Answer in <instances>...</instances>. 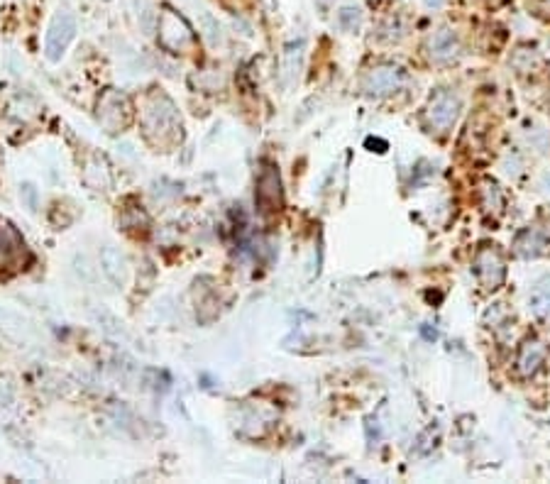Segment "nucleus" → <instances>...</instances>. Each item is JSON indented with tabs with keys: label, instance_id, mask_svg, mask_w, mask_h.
<instances>
[{
	"label": "nucleus",
	"instance_id": "nucleus-1",
	"mask_svg": "<svg viewBox=\"0 0 550 484\" xmlns=\"http://www.w3.org/2000/svg\"><path fill=\"white\" fill-rule=\"evenodd\" d=\"M475 274H477L479 284L487 291H494L504 284L506 262L494 245H484L477 250V255H475Z\"/></svg>",
	"mask_w": 550,
	"mask_h": 484
},
{
	"label": "nucleus",
	"instance_id": "nucleus-2",
	"mask_svg": "<svg viewBox=\"0 0 550 484\" xmlns=\"http://www.w3.org/2000/svg\"><path fill=\"white\" fill-rule=\"evenodd\" d=\"M457 113H460V100L457 95H453L450 91H440L435 93V98L431 100V106L426 111L428 125H431L435 132H445L455 125L457 120Z\"/></svg>",
	"mask_w": 550,
	"mask_h": 484
},
{
	"label": "nucleus",
	"instance_id": "nucleus-3",
	"mask_svg": "<svg viewBox=\"0 0 550 484\" xmlns=\"http://www.w3.org/2000/svg\"><path fill=\"white\" fill-rule=\"evenodd\" d=\"M73 32H76L73 17L69 12H56L49 32H47V54H49V59H59L64 54L67 45L73 39Z\"/></svg>",
	"mask_w": 550,
	"mask_h": 484
},
{
	"label": "nucleus",
	"instance_id": "nucleus-4",
	"mask_svg": "<svg viewBox=\"0 0 550 484\" xmlns=\"http://www.w3.org/2000/svg\"><path fill=\"white\" fill-rule=\"evenodd\" d=\"M257 189V203L264 213H274L281 208V181L279 172L274 167H267L259 176Z\"/></svg>",
	"mask_w": 550,
	"mask_h": 484
},
{
	"label": "nucleus",
	"instance_id": "nucleus-5",
	"mask_svg": "<svg viewBox=\"0 0 550 484\" xmlns=\"http://www.w3.org/2000/svg\"><path fill=\"white\" fill-rule=\"evenodd\" d=\"M545 360V345L540 340L528 338L521 347H518V355H516V372L521 377H534L536 372L540 369Z\"/></svg>",
	"mask_w": 550,
	"mask_h": 484
},
{
	"label": "nucleus",
	"instance_id": "nucleus-6",
	"mask_svg": "<svg viewBox=\"0 0 550 484\" xmlns=\"http://www.w3.org/2000/svg\"><path fill=\"white\" fill-rule=\"evenodd\" d=\"M428 51H431L433 59L448 62V59L457 56V51H460V42H457L453 30H438V32H433V37L428 39Z\"/></svg>",
	"mask_w": 550,
	"mask_h": 484
},
{
	"label": "nucleus",
	"instance_id": "nucleus-7",
	"mask_svg": "<svg viewBox=\"0 0 550 484\" xmlns=\"http://www.w3.org/2000/svg\"><path fill=\"white\" fill-rule=\"evenodd\" d=\"M514 247H516V255H521V257H538V255H543L545 247H548V235L538 228H523L521 233L516 235Z\"/></svg>",
	"mask_w": 550,
	"mask_h": 484
},
{
	"label": "nucleus",
	"instance_id": "nucleus-8",
	"mask_svg": "<svg viewBox=\"0 0 550 484\" xmlns=\"http://www.w3.org/2000/svg\"><path fill=\"white\" fill-rule=\"evenodd\" d=\"M401 78V71L396 67H379L372 69L370 76L365 78V89L370 93H389V91L396 89Z\"/></svg>",
	"mask_w": 550,
	"mask_h": 484
},
{
	"label": "nucleus",
	"instance_id": "nucleus-9",
	"mask_svg": "<svg viewBox=\"0 0 550 484\" xmlns=\"http://www.w3.org/2000/svg\"><path fill=\"white\" fill-rule=\"evenodd\" d=\"M528 306L536 316H548L550 313V277L540 279L534 286V291L528 296Z\"/></svg>",
	"mask_w": 550,
	"mask_h": 484
},
{
	"label": "nucleus",
	"instance_id": "nucleus-10",
	"mask_svg": "<svg viewBox=\"0 0 550 484\" xmlns=\"http://www.w3.org/2000/svg\"><path fill=\"white\" fill-rule=\"evenodd\" d=\"M337 23L343 25L345 30H357L359 23H362V15H359L357 8H343L337 12Z\"/></svg>",
	"mask_w": 550,
	"mask_h": 484
},
{
	"label": "nucleus",
	"instance_id": "nucleus-11",
	"mask_svg": "<svg viewBox=\"0 0 550 484\" xmlns=\"http://www.w3.org/2000/svg\"><path fill=\"white\" fill-rule=\"evenodd\" d=\"M543 189L550 194V174H545V176H543Z\"/></svg>",
	"mask_w": 550,
	"mask_h": 484
}]
</instances>
